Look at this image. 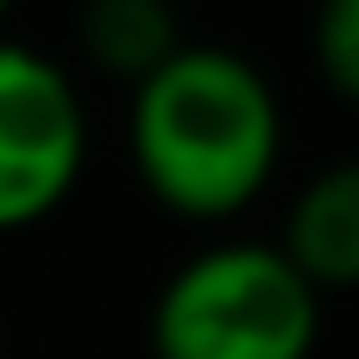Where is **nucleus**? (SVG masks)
I'll use <instances>...</instances> for the list:
<instances>
[{
	"mask_svg": "<svg viewBox=\"0 0 359 359\" xmlns=\"http://www.w3.org/2000/svg\"><path fill=\"white\" fill-rule=\"evenodd\" d=\"M139 189L183 221H227L265 196L284 158L271 76L227 44H177L126 101Z\"/></svg>",
	"mask_w": 359,
	"mask_h": 359,
	"instance_id": "1",
	"label": "nucleus"
},
{
	"mask_svg": "<svg viewBox=\"0 0 359 359\" xmlns=\"http://www.w3.org/2000/svg\"><path fill=\"white\" fill-rule=\"evenodd\" d=\"M316 341L322 297L259 240L183 259L151 303V359H309Z\"/></svg>",
	"mask_w": 359,
	"mask_h": 359,
	"instance_id": "2",
	"label": "nucleus"
},
{
	"mask_svg": "<svg viewBox=\"0 0 359 359\" xmlns=\"http://www.w3.org/2000/svg\"><path fill=\"white\" fill-rule=\"evenodd\" d=\"M88 158V114L69 69L0 38V233L57 215Z\"/></svg>",
	"mask_w": 359,
	"mask_h": 359,
	"instance_id": "3",
	"label": "nucleus"
},
{
	"mask_svg": "<svg viewBox=\"0 0 359 359\" xmlns=\"http://www.w3.org/2000/svg\"><path fill=\"white\" fill-rule=\"evenodd\" d=\"M278 252L316 297L359 284V170L353 164H328L297 189V202L284 208Z\"/></svg>",
	"mask_w": 359,
	"mask_h": 359,
	"instance_id": "4",
	"label": "nucleus"
},
{
	"mask_svg": "<svg viewBox=\"0 0 359 359\" xmlns=\"http://www.w3.org/2000/svg\"><path fill=\"white\" fill-rule=\"evenodd\" d=\"M76 44L88 50L95 69L126 76V82H145L183 44V25H177V6L170 0H82Z\"/></svg>",
	"mask_w": 359,
	"mask_h": 359,
	"instance_id": "5",
	"label": "nucleus"
},
{
	"mask_svg": "<svg viewBox=\"0 0 359 359\" xmlns=\"http://www.w3.org/2000/svg\"><path fill=\"white\" fill-rule=\"evenodd\" d=\"M309 50L334 101L359 95V0H322L309 19Z\"/></svg>",
	"mask_w": 359,
	"mask_h": 359,
	"instance_id": "6",
	"label": "nucleus"
},
{
	"mask_svg": "<svg viewBox=\"0 0 359 359\" xmlns=\"http://www.w3.org/2000/svg\"><path fill=\"white\" fill-rule=\"evenodd\" d=\"M6 13H13V0H0V25H6Z\"/></svg>",
	"mask_w": 359,
	"mask_h": 359,
	"instance_id": "7",
	"label": "nucleus"
}]
</instances>
